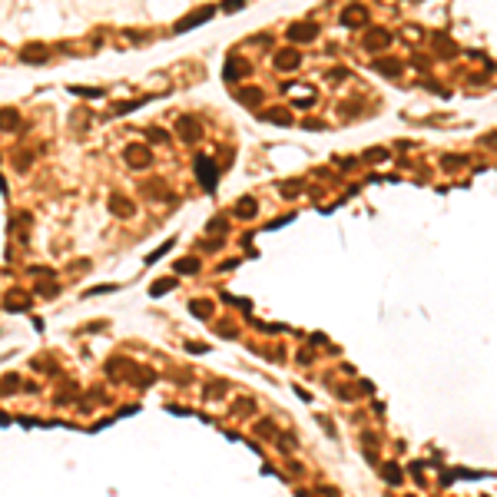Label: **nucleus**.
<instances>
[{"label":"nucleus","instance_id":"f257e3e1","mask_svg":"<svg viewBox=\"0 0 497 497\" xmlns=\"http://www.w3.org/2000/svg\"><path fill=\"white\" fill-rule=\"evenodd\" d=\"M209 17H212V7H202V10H196V14H192L189 20H182V24L176 27V30H189V27H196V24H205Z\"/></svg>","mask_w":497,"mask_h":497},{"label":"nucleus","instance_id":"f03ea898","mask_svg":"<svg viewBox=\"0 0 497 497\" xmlns=\"http://www.w3.org/2000/svg\"><path fill=\"white\" fill-rule=\"evenodd\" d=\"M289 37H292V40H308V37H315V24H295L292 30H289Z\"/></svg>","mask_w":497,"mask_h":497},{"label":"nucleus","instance_id":"7ed1b4c3","mask_svg":"<svg viewBox=\"0 0 497 497\" xmlns=\"http://www.w3.org/2000/svg\"><path fill=\"white\" fill-rule=\"evenodd\" d=\"M345 24H348V27L365 24V7H348V10H345Z\"/></svg>","mask_w":497,"mask_h":497},{"label":"nucleus","instance_id":"20e7f679","mask_svg":"<svg viewBox=\"0 0 497 497\" xmlns=\"http://www.w3.org/2000/svg\"><path fill=\"white\" fill-rule=\"evenodd\" d=\"M378 70H381V73H388V77H395V73H398V63H395V60H388V63L381 60V63H378Z\"/></svg>","mask_w":497,"mask_h":497}]
</instances>
